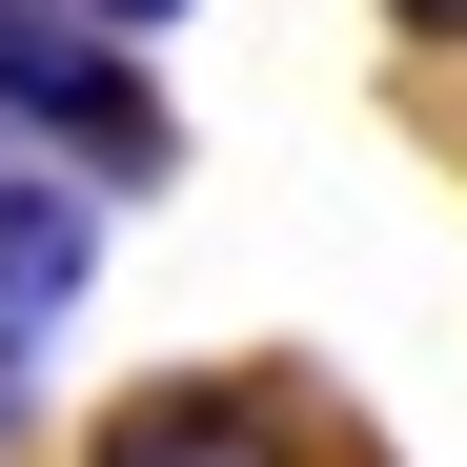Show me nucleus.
I'll list each match as a JSON object with an SVG mask.
<instances>
[{
	"instance_id": "obj_1",
	"label": "nucleus",
	"mask_w": 467,
	"mask_h": 467,
	"mask_svg": "<svg viewBox=\"0 0 467 467\" xmlns=\"http://www.w3.org/2000/svg\"><path fill=\"white\" fill-rule=\"evenodd\" d=\"M0 122L61 142L82 183H163V82H142V41H102L82 0H0Z\"/></svg>"
},
{
	"instance_id": "obj_2",
	"label": "nucleus",
	"mask_w": 467,
	"mask_h": 467,
	"mask_svg": "<svg viewBox=\"0 0 467 467\" xmlns=\"http://www.w3.org/2000/svg\"><path fill=\"white\" fill-rule=\"evenodd\" d=\"M102 467H305V407L285 386H122Z\"/></svg>"
},
{
	"instance_id": "obj_3",
	"label": "nucleus",
	"mask_w": 467,
	"mask_h": 467,
	"mask_svg": "<svg viewBox=\"0 0 467 467\" xmlns=\"http://www.w3.org/2000/svg\"><path fill=\"white\" fill-rule=\"evenodd\" d=\"M82 265H102L82 183H61V163H0V346H41L61 305H82Z\"/></svg>"
},
{
	"instance_id": "obj_4",
	"label": "nucleus",
	"mask_w": 467,
	"mask_h": 467,
	"mask_svg": "<svg viewBox=\"0 0 467 467\" xmlns=\"http://www.w3.org/2000/svg\"><path fill=\"white\" fill-rule=\"evenodd\" d=\"M82 21H102V41H142V21H183V0H82Z\"/></svg>"
},
{
	"instance_id": "obj_5",
	"label": "nucleus",
	"mask_w": 467,
	"mask_h": 467,
	"mask_svg": "<svg viewBox=\"0 0 467 467\" xmlns=\"http://www.w3.org/2000/svg\"><path fill=\"white\" fill-rule=\"evenodd\" d=\"M0 447H21V346H0Z\"/></svg>"
},
{
	"instance_id": "obj_6",
	"label": "nucleus",
	"mask_w": 467,
	"mask_h": 467,
	"mask_svg": "<svg viewBox=\"0 0 467 467\" xmlns=\"http://www.w3.org/2000/svg\"><path fill=\"white\" fill-rule=\"evenodd\" d=\"M407 21H427V41H467V0H407Z\"/></svg>"
}]
</instances>
